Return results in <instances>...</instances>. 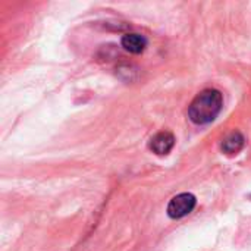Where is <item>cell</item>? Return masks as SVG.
I'll return each mask as SVG.
<instances>
[{"label": "cell", "instance_id": "1", "mask_svg": "<svg viewBox=\"0 0 251 251\" xmlns=\"http://www.w3.org/2000/svg\"><path fill=\"white\" fill-rule=\"evenodd\" d=\"M222 110V94L218 90L201 91L190 104L188 116L197 125H206L218 118Z\"/></svg>", "mask_w": 251, "mask_h": 251}, {"label": "cell", "instance_id": "2", "mask_svg": "<svg viewBox=\"0 0 251 251\" xmlns=\"http://www.w3.org/2000/svg\"><path fill=\"white\" fill-rule=\"evenodd\" d=\"M196 203H197V200L193 194H190V193L178 194L171 200V203L168 206V215L172 219H181L194 210Z\"/></svg>", "mask_w": 251, "mask_h": 251}, {"label": "cell", "instance_id": "3", "mask_svg": "<svg viewBox=\"0 0 251 251\" xmlns=\"http://www.w3.org/2000/svg\"><path fill=\"white\" fill-rule=\"evenodd\" d=\"M174 144H175V137L168 131H162L150 140L151 151L159 156H166L174 149Z\"/></svg>", "mask_w": 251, "mask_h": 251}, {"label": "cell", "instance_id": "4", "mask_svg": "<svg viewBox=\"0 0 251 251\" xmlns=\"http://www.w3.org/2000/svg\"><path fill=\"white\" fill-rule=\"evenodd\" d=\"M122 47L134 54H140L147 47V40L141 34H125L122 37Z\"/></svg>", "mask_w": 251, "mask_h": 251}, {"label": "cell", "instance_id": "5", "mask_svg": "<svg viewBox=\"0 0 251 251\" xmlns=\"http://www.w3.org/2000/svg\"><path fill=\"white\" fill-rule=\"evenodd\" d=\"M244 147V137L238 131H232L222 141V150L226 154H237Z\"/></svg>", "mask_w": 251, "mask_h": 251}]
</instances>
